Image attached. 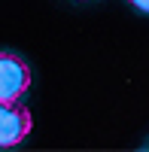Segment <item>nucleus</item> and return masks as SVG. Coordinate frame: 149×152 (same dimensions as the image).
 <instances>
[{
    "instance_id": "obj_1",
    "label": "nucleus",
    "mask_w": 149,
    "mask_h": 152,
    "mask_svg": "<svg viewBox=\"0 0 149 152\" xmlns=\"http://www.w3.org/2000/svg\"><path fill=\"white\" fill-rule=\"evenodd\" d=\"M31 88V67L15 52H0V100H18Z\"/></svg>"
},
{
    "instance_id": "obj_2",
    "label": "nucleus",
    "mask_w": 149,
    "mask_h": 152,
    "mask_svg": "<svg viewBox=\"0 0 149 152\" xmlns=\"http://www.w3.org/2000/svg\"><path fill=\"white\" fill-rule=\"evenodd\" d=\"M31 113L18 100H0V149L18 146L31 134Z\"/></svg>"
},
{
    "instance_id": "obj_3",
    "label": "nucleus",
    "mask_w": 149,
    "mask_h": 152,
    "mask_svg": "<svg viewBox=\"0 0 149 152\" xmlns=\"http://www.w3.org/2000/svg\"><path fill=\"white\" fill-rule=\"evenodd\" d=\"M131 3H134V6H137L140 12H149V0H131Z\"/></svg>"
}]
</instances>
